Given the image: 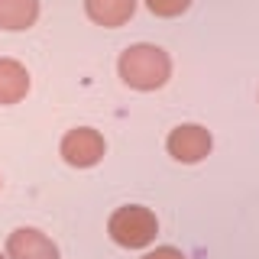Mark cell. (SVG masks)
Segmentation results:
<instances>
[{"mask_svg": "<svg viewBox=\"0 0 259 259\" xmlns=\"http://www.w3.org/2000/svg\"><path fill=\"white\" fill-rule=\"evenodd\" d=\"M84 10L97 26L117 29L136 13V0H84Z\"/></svg>", "mask_w": 259, "mask_h": 259, "instance_id": "obj_7", "label": "cell"}, {"mask_svg": "<svg viewBox=\"0 0 259 259\" xmlns=\"http://www.w3.org/2000/svg\"><path fill=\"white\" fill-rule=\"evenodd\" d=\"M59 152L71 168H91V165H97V162L104 159L107 143H104V136L97 133L94 126H75V130H68V133L62 136Z\"/></svg>", "mask_w": 259, "mask_h": 259, "instance_id": "obj_4", "label": "cell"}, {"mask_svg": "<svg viewBox=\"0 0 259 259\" xmlns=\"http://www.w3.org/2000/svg\"><path fill=\"white\" fill-rule=\"evenodd\" d=\"M146 7L156 16H182L191 7V0H146Z\"/></svg>", "mask_w": 259, "mask_h": 259, "instance_id": "obj_9", "label": "cell"}, {"mask_svg": "<svg viewBox=\"0 0 259 259\" xmlns=\"http://www.w3.org/2000/svg\"><path fill=\"white\" fill-rule=\"evenodd\" d=\"M117 75L123 78L126 88L133 91H159L172 78V59L162 46L152 42H136L120 52Z\"/></svg>", "mask_w": 259, "mask_h": 259, "instance_id": "obj_1", "label": "cell"}, {"mask_svg": "<svg viewBox=\"0 0 259 259\" xmlns=\"http://www.w3.org/2000/svg\"><path fill=\"white\" fill-rule=\"evenodd\" d=\"M39 20V0H0V29H29Z\"/></svg>", "mask_w": 259, "mask_h": 259, "instance_id": "obj_8", "label": "cell"}, {"mask_svg": "<svg viewBox=\"0 0 259 259\" xmlns=\"http://www.w3.org/2000/svg\"><path fill=\"white\" fill-rule=\"evenodd\" d=\"M165 149H168V156H172L175 162H182V165H194V162H201V159L210 156V149H214V136H210V130L201 126V123H182V126H175L172 133H168Z\"/></svg>", "mask_w": 259, "mask_h": 259, "instance_id": "obj_3", "label": "cell"}, {"mask_svg": "<svg viewBox=\"0 0 259 259\" xmlns=\"http://www.w3.org/2000/svg\"><path fill=\"white\" fill-rule=\"evenodd\" d=\"M143 259H185V253L175 249V246H156L152 253H146Z\"/></svg>", "mask_w": 259, "mask_h": 259, "instance_id": "obj_10", "label": "cell"}, {"mask_svg": "<svg viewBox=\"0 0 259 259\" xmlns=\"http://www.w3.org/2000/svg\"><path fill=\"white\" fill-rule=\"evenodd\" d=\"M29 94V71L16 59H0V104H20Z\"/></svg>", "mask_w": 259, "mask_h": 259, "instance_id": "obj_6", "label": "cell"}, {"mask_svg": "<svg viewBox=\"0 0 259 259\" xmlns=\"http://www.w3.org/2000/svg\"><path fill=\"white\" fill-rule=\"evenodd\" d=\"M0 259H4V256H0Z\"/></svg>", "mask_w": 259, "mask_h": 259, "instance_id": "obj_11", "label": "cell"}, {"mask_svg": "<svg viewBox=\"0 0 259 259\" xmlns=\"http://www.w3.org/2000/svg\"><path fill=\"white\" fill-rule=\"evenodd\" d=\"M107 233H110L113 243H120V246H126V249H143L156 240L159 221H156V214L143 204H123L110 214Z\"/></svg>", "mask_w": 259, "mask_h": 259, "instance_id": "obj_2", "label": "cell"}, {"mask_svg": "<svg viewBox=\"0 0 259 259\" xmlns=\"http://www.w3.org/2000/svg\"><path fill=\"white\" fill-rule=\"evenodd\" d=\"M7 259H59V246L36 227H20L7 237Z\"/></svg>", "mask_w": 259, "mask_h": 259, "instance_id": "obj_5", "label": "cell"}]
</instances>
